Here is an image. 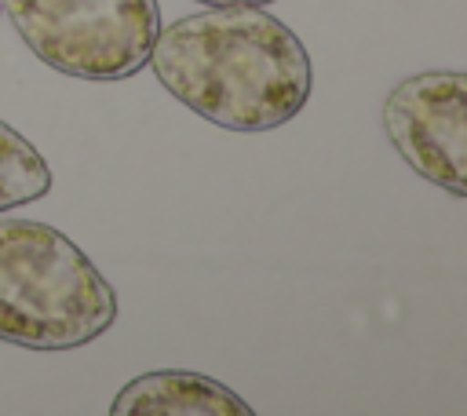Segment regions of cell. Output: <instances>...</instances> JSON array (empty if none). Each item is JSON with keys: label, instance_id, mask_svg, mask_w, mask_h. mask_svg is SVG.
Wrapping results in <instances>:
<instances>
[{"label": "cell", "instance_id": "1", "mask_svg": "<svg viewBox=\"0 0 467 416\" xmlns=\"http://www.w3.org/2000/svg\"><path fill=\"white\" fill-rule=\"evenodd\" d=\"M150 66L190 113L241 135L288 124L310 99L303 40L266 7H204L153 40Z\"/></svg>", "mask_w": 467, "mask_h": 416}, {"label": "cell", "instance_id": "2", "mask_svg": "<svg viewBox=\"0 0 467 416\" xmlns=\"http://www.w3.org/2000/svg\"><path fill=\"white\" fill-rule=\"evenodd\" d=\"M117 321V292L51 223L0 219V343L77 350Z\"/></svg>", "mask_w": 467, "mask_h": 416}, {"label": "cell", "instance_id": "3", "mask_svg": "<svg viewBox=\"0 0 467 416\" xmlns=\"http://www.w3.org/2000/svg\"><path fill=\"white\" fill-rule=\"evenodd\" d=\"M26 47L77 80L135 77L161 33L157 0H0Z\"/></svg>", "mask_w": 467, "mask_h": 416}, {"label": "cell", "instance_id": "4", "mask_svg": "<svg viewBox=\"0 0 467 416\" xmlns=\"http://www.w3.org/2000/svg\"><path fill=\"white\" fill-rule=\"evenodd\" d=\"M467 84L460 69H427L390 88L383 128L401 161L452 197L467 193Z\"/></svg>", "mask_w": 467, "mask_h": 416}, {"label": "cell", "instance_id": "5", "mask_svg": "<svg viewBox=\"0 0 467 416\" xmlns=\"http://www.w3.org/2000/svg\"><path fill=\"white\" fill-rule=\"evenodd\" d=\"M113 416H255V409L226 383L186 372L157 369L128 380L109 401Z\"/></svg>", "mask_w": 467, "mask_h": 416}, {"label": "cell", "instance_id": "6", "mask_svg": "<svg viewBox=\"0 0 467 416\" xmlns=\"http://www.w3.org/2000/svg\"><path fill=\"white\" fill-rule=\"evenodd\" d=\"M51 190V168L40 150L0 120V212L40 201Z\"/></svg>", "mask_w": 467, "mask_h": 416}, {"label": "cell", "instance_id": "7", "mask_svg": "<svg viewBox=\"0 0 467 416\" xmlns=\"http://www.w3.org/2000/svg\"><path fill=\"white\" fill-rule=\"evenodd\" d=\"M197 4H204V7H266L274 0H197Z\"/></svg>", "mask_w": 467, "mask_h": 416}]
</instances>
